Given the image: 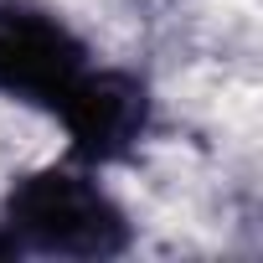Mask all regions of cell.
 I'll list each match as a JSON object with an SVG mask.
<instances>
[{"label": "cell", "instance_id": "6da1fadb", "mask_svg": "<svg viewBox=\"0 0 263 263\" xmlns=\"http://www.w3.org/2000/svg\"><path fill=\"white\" fill-rule=\"evenodd\" d=\"M6 232L21 253L47 258H114L129 248V222L119 201L83 171L47 165L11 186Z\"/></svg>", "mask_w": 263, "mask_h": 263}, {"label": "cell", "instance_id": "7a4b0ae2", "mask_svg": "<svg viewBox=\"0 0 263 263\" xmlns=\"http://www.w3.org/2000/svg\"><path fill=\"white\" fill-rule=\"evenodd\" d=\"M88 72V47L62 16L31 0H0V93L6 98L47 108L57 119V108L78 93Z\"/></svg>", "mask_w": 263, "mask_h": 263}, {"label": "cell", "instance_id": "3957f363", "mask_svg": "<svg viewBox=\"0 0 263 263\" xmlns=\"http://www.w3.org/2000/svg\"><path fill=\"white\" fill-rule=\"evenodd\" d=\"M57 119L78 160H119L140 145L150 98H145V83H135L129 72H88L78 93L57 108Z\"/></svg>", "mask_w": 263, "mask_h": 263}, {"label": "cell", "instance_id": "277c9868", "mask_svg": "<svg viewBox=\"0 0 263 263\" xmlns=\"http://www.w3.org/2000/svg\"><path fill=\"white\" fill-rule=\"evenodd\" d=\"M11 253H21V248H16V237L6 232V222H0V258H11Z\"/></svg>", "mask_w": 263, "mask_h": 263}]
</instances>
